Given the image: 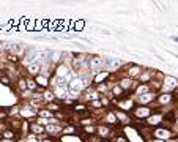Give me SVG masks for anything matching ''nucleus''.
<instances>
[{
	"label": "nucleus",
	"mask_w": 178,
	"mask_h": 142,
	"mask_svg": "<svg viewBox=\"0 0 178 142\" xmlns=\"http://www.w3.org/2000/svg\"><path fill=\"white\" fill-rule=\"evenodd\" d=\"M151 134H153L155 139L166 140V142H169V140L173 139V136H175V133H173L170 128H166V126H158V128H155Z\"/></svg>",
	"instance_id": "1"
},
{
	"label": "nucleus",
	"mask_w": 178,
	"mask_h": 142,
	"mask_svg": "<svg viewBox=\"0 0 178 142\" xmlns=\"http://www.w3.org/2000/svg\"><path fill=\"white\" fill-rule=\"evenodd\" d=\"M161 88H162L164 93H173L178 88V79L173 78V76H164Z\"/></svg>",
	"instance_id": "2"
},
{
	"label": "nucleus",
	"mask_w": 178,
	"mask_h": 142,
	"mask_svg": "<svg viewBox=\"0 0 178 142\" xmlns=\"http://www.w3.org/2000/svg\"><path fill=\"white\" fill-rule=\"evenodd\" d=\"M103 65H104V59L99 55H90L88 57V68L93 71H103Z\"/></svg>",
	"instance_id": "3"
},
{
	"label": "nucleus",
	"mask_w": 178,
	"mask_h": 142,
	"mask_svg": "<svg viewBox=\"0 0 178 142\" xmlns=\"http://www.w3.org/2000/svg\"><path fill=\"white\" fill-rule=\"evenodd\" d=\"M133 114L137 118H148L151 114H153V111H151L150 107H147V106H137V107H134Z\"/></svg>",
	"instance_id": "4"
},
{
	"label": "nucleus",
	"mask_w": 178,
	"mask_h": 142,
	"mask_svg": "<svg viewBox=\"0 0 178 142\" xmlns=\"http://www.w3.org/2000/svg\"><path fill=\"white\" fill-rule=\"evenodd\" d=\"M121 65V62L118 60V59H114V57H106L104 59V65H103V69L104 71H110L114 69V68H117V66H120Z\"/></svg>",
	"instance_id": "5"
},
{
	"label": "nucleus",
	"mask_w": 178,
	"mask_h": 142,
	"mask_svg": "<svg viewBox=\"0 0 178 142\" xmlns=\"http://www.w3.org/2000/svg\"><path fill=\"white\" fill-rule=\"evenodd\" d=\"M158 104L164 106V104H170V103H175V98H173V93H161L159 97L156 98Z\"/></svg>",
	"instance_id": "6"
},
{
	"label": "nucleus",
	"mask_w": 178,
	"mask_h": 142,
	"mask_svg": "<svg viewBox=\"0 0 178 142\" xmlns=\"http://www.w3.org/2000/svg\"><path fill=\"white\" fill-rule=\"evenodd\" d=\"M155 100H156V93L155 92H148V93L142 95V97H139V104L147 106V104H150L151 101H155Z\"/></svg>",
	"instance_id": "7"
},
{
	"label": "nucleus",
	"mask_w": 178,
	"mask_h": 142,
	"mask_svg": "<svg viewBox=\"0 0 178 142\" xmlns=\"http://www.w3.org/2000/svg\"><path fill=\"white\" fill-rule=\"evenodd\" d=\"M69 73H71V69H69V66H68L66 63H60V65L57 66V69H55V76L60 78V79L66 78Z\"/></svg>",
	"instance_id": "8"
},
{
	"label": "nucleus",
	"mask_w": 178,
	"mask_h": 142,
	"mask_svg": "<svg viewBox=\"0 0 178 142\" xmlns=\"http://www.w3.org/2000/svg\"><path fill=\"white\" fill-rule=\"evenodd\" d=\"M109 78H110V73H109V71H104V69H103V71H99V73L93 78V84H95V85H98V84H104Z\"/></svg>",
	"instance_id": "9"
},
{
	"label": "nucleus",
	"mask_w": 178,
	"mask_h": 142,
	"mask_svg": "<svg viewBox=\"0 0 178 142\" xmlns=\"http://www.w3.org/2000/svg\"><path fill=\"white\" fill-rule=\"evenodd\" d=\"M96 134L99 136V137H103V139H109L110 136H112V130H110V126H107V125H101V126H98L96 128Z\"/></svg>",
	"instance_id": "10"
},
{
	"label": "nucleus",
	"mask_w": 178,
	"mask_h": 142,
	"mask_svg": "<svg viewBox=\"0 0 178 142\" xmlns=\"http://www.w3.org/2000/svg\"><path fill=\"white\" fill-rule=\"evenodd\" d=\"M114 114H115V117H117L118 123H123V125L129 123V115L126 114V112H123V111H120V109H115Z\"/></svg>",
	"instance_id": "11"
},
{
	"label": "nucleus",
	"mask_w": 178,
	"mask_h": 142,
	"mask_svg": "<svg viewBox=\"0 0 178 142\" xmlns=\"http://www.w3.org/2000/svg\"><path fill=\"white\" fill-rule=\"evenodd\" d=\"M137 79H139L140 84H150L151 79H153V71H150V69L143 71V73H140V76Z\"/></svg>",
	"instance_id": "12"
},
{
	"label": "nucleus",
	"mask_w": 178,
	"mask_h": 142,
	"mask_svg": "<svg viewBox=\"0 0 178 142\" xmlns=\"http://www.w3.org/2000/svg\"><path fill=\"white\" fill-rule=\"evenodd\" d=\"M118 85H120L123 90H133V88L136 87V82H133V79H129V78H123Z\"/></svg>",
	"instance_id": "13"
},
{
	"label": "nucleus",
	"mask_w": 178,
	"mask_h": 142,
	"mask_svg": "<svg viewBox=\"0 0 178 142\" xmlns=\"http://www.w3.org/2000/svg\"><path fill=\"white\" fill-rule=\"evenodd\" d=\"M104 123H106L107 126H110V125L118 126V125H120V123H118V120H117V117H115V114H114V111H110V112L104 117Z\"/></svg>",
	"instance_id": "14"
},
{
	"label": "nucleus",
	"mask_w": 178,
	"mask_h": 142,
	"mask_svg": "<svg viewBox=\"0 0 178 142\" xmlns=\"http://www.w3.org/2000/svg\"><path fill=\"white\" fill-rule=\"evenodd\" d=\"M142 73V69L139 65H131V69H128V78L133 79V78H139Z\"/></svg>",
	"instance_id": "15"
},
{
	"label": "nucleus",
	"mask_w": 178,
	"mask_h": 142,
	"mask_svg": "<svg viewBox=\"0 0 178 142\" xmlns=\"http://www.w3.org/2000/svg\"><path fill=\"white\" fill-rule=\"evenodd\" d=\"M57 100V97L54 95V92H49V90H46L44 93H43V101H46L47 104L49 103H54Z\"/></svg>",
	"instance_id": "16"
},
{
	"label": "nucleus",
	"mask_w": 178,
	"mask_h": 142,
	"mask_svg": "<svg viewBox=\"0 0 178 142\" xmlns=\"http://www.w3.org/2000/svg\"><path fill=\"white\" fill-rule=\"evenodd\" d=\"M148 92H151V90H150V84H140V85L136 88V95H137V97H142V95H145V93H148Z\"/></svg>",
	"instance_id": "17"
},
{
	"label": "nucleus",
	"mask_w": 178,
	"mask_h": 142,
	"mask_svg": "<svg viewBox=\"0 0 178 142\" xmlns=\"http://www.w3.org/2000/svg\"><path fill=\"white\" fill-rule=\"evenodd\" d=\"M112 97H117V98H124V90L120 87V85H114L112 87Z\"/></svg>",
	"instance_id": "18"
},
{
	"label": "nucleus",
	"mask_w": 178,
	"mask_h": 142,
	"mask_svg": "<svg viewBox=\"0 0 178 142\" xmlns=\"http://www.w3.org/2000/svg\"><path fill=\"white\" fill-rule=\"evenodd\" d=\"M46 131L49 133V134H57V133H60V131H63V128H60V126H55V125H52V123H49L47 126H46Z\"/></svg>",
	"instance_id": "19"
},
{
	"label": "nucleus",
	"mask_w": 178,
	"mask_h": 142,
	"mask_svg": "<svg viewBox=\"0 0 178 142\" xmlns=\"http://www.w3.org/2000/svg\"><path fill=\"white\" fill-rule=\"evenodd\" d=\"M73 109H74V112H79V114H84V115L88 114V107L85 104H74Z\"/></svg>",
	"instance_id": "20"
},
{
	"label": "nucleus",
	"mask_w": 178,
	"mask_h": 142,
	"mask_svg": "<svg viewBox=\"0 0 178 142\" xmlns=\"http://www.w3.org/2000/svg\"><path fill=\"white\" fill-rule=\"evenodd\" d=\"M29 128H30V131H32V133H35V134H41V133H44V131H46V128H44V126H41V125H38V123H32Z\"/></svg>",
	"instance_id": "21"
},
{
	"label": "nucleus",
	"mask_w": 178,
	"mask_h": 142,
	"mask_svg": "<svg viewBox=\"0 0 178 142\" xmlns=\"http://www.w3.org/2000/svg\"><path fill=\"white\" fill-rule=\"evenodd\" d=\"M2 137L7 139V140H14L16 139V133L13 130H5V131H2Z\"/></svg>",
	"instance_id": "22"
},
{
	"label": "nucleus",
	"mask_w": 178,
	"mask_h": 142,
	"mask_svg": "<svg viewBox=\"0 0 178 142\" xmlns=\"http://www.w3.org/2000/svg\"><path fill=\"white\" fill-rule=\"evenodd\" d=\"M40 87H38V84H36V81L35 79H27V90H30V92H36Z\"/></svg>",
	"instance_id": "23"
},
{
	"label": "nucleus",
	"mask_w": 178,
	"mask_h": 142,
	"mask_svg": "<svg viewBox=\"0 0 178 142\" xmlns=\"http://www.w3.org/2000/svg\"><path fill=\"white\" fill-rule=\"evenodd\" d=\"M47 109H49L50 112H52V114H54V112L57 114V112H60V111H62V106H60L59 103H49V104H47Z\"/></svg>",
	"instance_id": "24"
},
{
	"label": "nucleus",
	"mask_w": 178,
	"mask_h": 142,
	"mask_svg": "<svg viewBox=\"0 0 178 142\" xmlns=\"http://www.w3.org/2000/svg\"><path fill=\"white\" fill-rule=\"evenodd\" d=\"M38 114H40V117H41V118H47V120H50V118H54V114H52V112H50L49 109H44V111H40Z\"/></svg>",
	"instance_id": "25"
},
{
	"label": "nucleus",
	"mask_w": 178,
	"mask_h": 142,
	"mask_svg": "<svg viewBox=\"0 0 178 142\" xmlns=\"http://www.w3.org/2000/svg\"><path fill=\"white\" fill-rule=\"evenodd\" d=\"M17 87H19V90L21 92H27V79H19L17 81Z\"/></svg>",
	"instance_id": "26"
},
{
	"label": "nucleus",
	"mask_w": 178,
	"mask_h": 142,
	"mask_svg": "<svg viewBox=\"0 0 178 142\" xmlns=\"http://www.w3.org/2000/svg\"><path fill=\"white\" fill-rule=\"evenodd\" d=\"M101 109L103 107V103H101V100H95V101H90V104H88V109Z\"/></svg>",
	"instance_id": "27"
},
{
	"label": "nucleus",
	"mask_w": 178,
	"mask_h": 142,
	"mask_svg": "<svg viewBox=\"0 0 178 142\" xmlns=\"http://www.w3.org/2000/svg\"><path fill=\"white\" fill-rule=\"evenodd\" d=\"M82 131H84L85 134L93 136V134H96V126H84V128H82Z\"/></svg>",
	"instance_id": "28"
},
{
	"label": "nucleus",
	"mask_w": 178,
	"mask_h": 142,
	"mask_svg": "<svg viewBox=\"0 0 178 142\" xmlns=\"http://www.w3.org/2000/svg\"><path fill=\"white\" fill-rule=\"evenodd\" d=\"M74 133H76V128L74 126H63L62 134H74Z\"/></svg>",
	"instance_id": "29"
},
{
	"label": "nucleus",
	"mask_w": 178,
	"mask_h": 142,
	"mask_svg": "<svg viewBox=\"0 0 178 142\" xmlns=\"http://www.w3.org/2000/svg\"><path fill=\"white\" fill-rule=\"evenodd\" d=\"M21 114H22L24 117H32V115H35V111H32V109H22Z\"/></svg>",
	"instance_id": "30"
},
{
	"label": "nucleus",
	"mask_w": 178,
	"mask_h": 142,
	"mask_svg": "<svg viewBox=\"0 0 178 142\" xmlns=\"http://www.w3.org/2000/svg\"><path fill=\"white\" fill-rule=\"evenodd\" d=\"M96 90H98V93H99V92L104 93V92H107V85H106V84H98V85H96Z\"/></svg>",
	"instance_id": "31"
},
{
	"label": "nucleus",
	"mask_w": 178,
	"mask_h": 142,
	"mask_svg": "<svg viewBox=\"0 0 178 142\" xmlns=\"http://www.w3.org/2000/svg\"><path fill=\"white\" fill-rule=\"evenodd\" d=\"M0 82L5 84V85H10V79H8L7 76H0Z\"/></svg>",
	"instance_id": "32"
},
{
	"label": "nucleus",
	"mask_w": 178,
	"mask_h": 142,
	"mask_svg": "<svg viewBox=\"0 0 178 142\" xmlns=\"http://www.w3.org/2000/svg\"><path fill=\"white\" fill-rule=\"evenodd\" d=\"M115 142H128V139L123 137V136H118V137L115 139Z\"/></svg>",
	"instance_id": "33"
},
{
	"label": "nucleus",
	"mask_w": 178,
	"mask_h": 142,
	"mask_svg": "<svg viewBox=\"0 0 178 142\" xmlns=\"http://www.w3.org/2000/svg\"><path fill=\"white\" fill-rule=\"evenodd\" d=\"M17 112H19V107H17V106H16L14 109H10V114H17Z\"/></svg>",
	"instance_id": "34"
},
{
	"label": "nucleus",
	"mask_w": 178,
	"mask_h": 142,
	"mask_svg": "<svg viewBox=\"0 0 178 142\" xmlns=\"http://www.w3.org/2000/svg\"><path fill=\"white\" fill-rule=\"evenodd\" d=\"M76 27H77L79 30H82V27H84V22H79V24H76Z\"/></svg>",
	"instance_id": "35"
},
{
	"label": "nucleus",
	"mask_w": 178,
	"mask_h": 142,
	"mask_svg": "<svg viewBox=\"0 0 178 142\" xmlns=\"http://www.w3.org/2000/svg\"><path fill=\"white\" fill-rule=\"evenodd\" d=\"M150 142H166V140H159V139H151Z\"/></svg>",
	"instance_id": "36"
},
{
	"label": "nucleus",
	"mask_w": 178,
	"mask_h": 142,
	"mask_svg": "<svg viewBox=\"0 0 178 142\" xmlns=\"http://www.w3.org/2000/svg\"><path fill=\"white\" fill-rule=\"evenodd\" d=\"M172 41H175V43H178V36H172Z\"/></svg>",
	"instance_id": "37"
},
{
	"label": "nucleus",
	"mask_w": 178,
	"mask_h": 142,
	"mask_svg": "<svg viewBox=\"0 0 178 142\" xmlns=\"http://www.w3.org/2000/svg\"><path fill=\"white\" fill-rule=\"evenodd\" d=\"M43 142H54V140H52V139H44Z\"/></svg>",
	"instance_id": "38"
},
{
	"label": "nucleus",
	"mask_w": 178,
	"mask_h": 142,
	"mask_svg": "<svg viewBox=\"0 0 178 142\" xmlns=\"http://www.w3.org/2000/svg\"><path fill=\"white\" fill-rule=\"evenodd\" d=\"M175 137H176V140H178V133H175Z\"/></svg>",
	"instance_id": "39"
},
{
	"label": "nucleus",
	"mask_w": 178,
	"mask_h": 142,
	"mask_svg": "<svg viewBox=\"0 0 178 142\" xmlns=\"http://www.w3.org/2000/svg\"><path fill=\"white\" fill-rule=\"evenodd\" d=\"M176 104H178V101H176Z\"/></svg>",
	"instance_id": "40"
}]
</instances>
